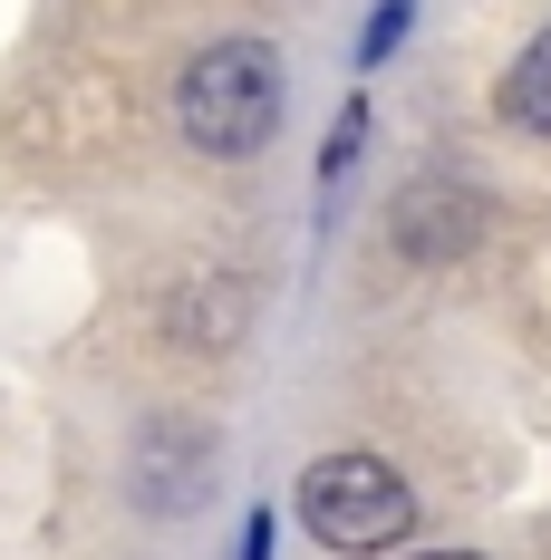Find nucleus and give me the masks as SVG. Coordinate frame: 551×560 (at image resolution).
Returning a JSON list of instances; mask_svg holds the SVG:
<instances>
[{
    "instance_id": "nucleus-1",
    "label": "nucleus",
    "mask_w": 551,
    "mask_h": 560,
    "mask_svg": "<svg viewBox=\"0 0 551 560\" xmlns=\"http://www.w3.org/2000/svg\"><path fill=\"white\" fill-rule=\"evenodd\" d=\"M280 107H290V68H280L272 39H214L174 78V126L194 155H262L280 136Z\"/></svg>"
},
{
    "instance_id": "nucleus-5",
    "label": "nucleus",
    "mask_w": 551,
    "mask_h": 560,
    "mask_svg": "<svg viewBox=\"0 0 551 560\" xmlns=\"http://www.w3.org/2000/svg\"><path fill=\"white\" fill-rule=\"evenodd\" d=\"M358 126H368V107H348V116H338V136L320 145V174H338L348 155H358Z\"/></svg>"
},
{
    "instance_id": "nucleus-2",
    "label": "nucleus",
    "mask_w": 551,
    "mask_h": 560,
    "mask_svg": "<svg viewBox=\"0 0 551 560\" xmlns=\"http://www.w3.org/2000/svg\"><path fill=\"white\" fill-rule=\"evenodd\" d=\"M300 522H310L320 551L378 560V551H397L416 532V493H406V474L378 464V454H320L300 474Z\"/></svg>"
},
{
    "instance_id": "nucleus-7",
    "label": "nucleus",
    "mask_w": 551,
    "mask_h": 560,
    "mask_svg": "<svg viewBox=\"0 0 551 560\" xmlns=\"http://www.w3.org/2000/svg\"><path fill=\"white\" fill-rule=\"evenodd\" d=\"M426 560H484V551H426Z\"/></svg>"
},
{
    "instance_id": "nucleus-6",
    "label": "nucleus",
    "mask_w": 551,
    "mask_h": 560,
    "mask_svg": "<svg viewBox=\"0 0 551 560\" xmlns=\"http://www.w3.org/2000/svg\"><path fill=\"white\" fill-rule=\"evenodd\" d=\"M232 560H272V512H252V522H242V541H232Z\"/></svg>"
},
{
    "instance_id": "nucleus-4",
    "label": "nucleus",
    "mask_w": 551,
    "mask_h": 560,
    "mask_svg": "<svg viewBox=\"0 0 551 560\" xmlns=\"http://www.w3.org/2000/svg\"><path fill=\"white\" fill-rule=\"evenodd\" d=\"M397 39H406V0H378V20H368V39H358V58L378 68V58H397Z\"/></svg>"
},
{
    "instance_id": "nucleus-3",
    "label": "nucleus",
    "mask_w": 551,
    "mask_h": 560,
    "mask_svg": "<svg viewBox=\"0 0 551 560\" xmlns=\"http://www.w3.org/2000/svg\"><path fill=\"white\" fill-rule=\"evenodd\" d=\"M503 116H513L523 136H551V30L513 58V78H503Z\"/></svg>"
}]
</instances>
